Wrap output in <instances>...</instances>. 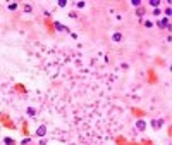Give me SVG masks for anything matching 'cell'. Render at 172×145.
I'll return each mask as SVG.
<instances>
[{
    "instance_id": "3",
    "label": "cell",
    "mask_w": 172,
    "mask_h": 145,
    "mask_svg": "<svg viewBox=\"0 0 172 145\" xmlns=\"http://www.w3.org/2000/svg\"><path fill=\"white\" fill-rule=\"evenodd\" d=\"M47 125H40L38 128H36V137H40V138H43L45 135H47Z\"/></svg>"
},
{
    "instance_id": "7",
    "label": "cell",
    "mask_w": 172,
    "mask_h": 145,
    "mask_svg": "<svg viewBox=\"0 0 172 145\" xmlns=\"http://www.w3.org/2000/svg\"><path fill=\"white\" fill-rule=\"evenodd\" d=\"M148 5H150V7H153V9H159V7H160V2H159V0H150V2H148Z\"/></svg>"
},
{
    "instance_id": "5",
    "label": "cell",
    "mask_w": 172,
    "mask_h": 145,
    "mask_svg": "<svg viewBox=\"0 0 172 145\" xmlns=\"http://www.w3.org/2000/svg\"><path fill=\"white\" fill-rule=\"evenodd\" d=\"M152 126H153L155 130H160V128L164 126V119H160V118H159V119H152Z\"/></svg>"
},
{
    "instance_id": "4",
    "label": "cell",
    "mask_w": 172,
    "mask_h": 145,
    "mask_svg": "<svg viewBox=\"0 0 172 145\" xmlns=\"http://www.w3.org/2000/svg\"><path fill=\"white\" fill-rule=\"evenodd\" d=\"M136 130L138 131H145L146 130V121L145 119H138L136 121Z\"/></svg>"
},
{
    "instance_id": "19",
    "label": "cell",
    "mask_w": 172,
    "mask_h": 145,
    "mask_svg": "<svg viewBox=\"0 0 172 145\" xmlns=\"http://www.w3.org/2000/svg\"><path fill=\"white\" fill-rule=\"evenodd\" d=\"M28 114H29V116H34V114H36V111H34L33 107H29V109H28Z\"/></svg>"
},
{
    "instance_id": "16",
    "label": "cell",
    "mask_w": 172,
    "mask_h": 145,
    "mask_svg": "<svg viewBox=\"0 0 172 145\" xmlns=\"http://www.w3.org/2000/svg\"><path fill=\"white\" fill-rule=\"evenodd\" d=\"M24 10H26V12H31V10H33V7H31L29 3H24Z\"/></svg>"
},
{
    "instance_id": "15",
    "label": "cell",
    "mask_w": 172,
    "mask_h": 145,
    "mask_svg": "<svg viewBox=\"0 0 172 145\" xmlns=\"http://www.w3.org/2000/svg\"><path fill=\"white\" fill-rule=\"evenodd\" d=\"M59 7H67V0H59Z\"/></svg>"
},
{
    "instance_id": "12",
    "label": "cell",
    "mask_w": 172,
    "mask_h": 145,
    "mask_svg": "<svg viewBox=\"0 0 172 145\" xmlns=\"http://www.w3.org/2000/svg\"><path fill=\"white\" fill-rule=\"evenodd\" d=\"M143 24H145L146 28H152V26H153V21H150V19H146V21H143Z\"/></svg>"
},
{
    "instance_id": "17",
    "label": "cell",
    "mask_w": 172,
    "mask_h": 145,
    "mask_svg": "<svg viewBox=\"0 0 172 145\" xmlns=\"http://www.w3.org/2000/svg\"><path fill=\"white\" fill-rule=\"evenodd\" d=\"M84 5H86V3H84V2H76V7H78V9H83V7H84Z\"/></svg>"
},
{
    "instance_id": "13",
    "label": "cell",
    "mask_w": 172,
    "mask_h": 145,
    "mask_svg": "<svg viewBox=\"0 0 172 145\" xmlns=\"http://www.w3.org/2000/svg\"><path fill=\"white\" fill-rule=\"evenodd\" d=\"M16 9H17V3H16V2L9 3V10H16Z\"/></svg>"
},
{
    "instance_id": "11",
    "label": "cell",
    "mask_w": 172,
    "mask_h": 145,
    "mask_svg": "<svg viewBox=\"0 0 172 145\" xmlns=\"http://www.w3.org/2000/svg\"><path fill=\"white\" fill-rule=\"evenodd\" d=\"M164 12H165V17L169 19V17H171V14H172V9H171V7H165V9H164Z\"/></svg>"
},
{
    "instance_id": "18",
    "label": "cell",
    "mask_w": 172,
    "mask_h": 145,
    "mask_svg": "<svg viewBox=\"0 0 172 145\" xmlns=\"http://www.w3.org/2000/svg\"><path fill=\"white\" fill-rule=\"evenodd\" d=\"M162 14V9H153V16H160Z\"/></svg>"
},
{
    "instance_id": "14",
    "label": "cell",
    "mask_w": 172,
    "mask_h": 145,
    "mask_svg": "<svg viewBox=\"0 0 172 145\" xmlns=\"http://www.w3.org/2000/svg\"><path fill=\"white\" fill-rule=\"evenodd\" d=\"M21 145H31V138H22Z\"/></svg>"
},
{
    "instance_id": "10",
    "label": "cell",
    "mask_w": 172,
    "mask_h": 145,
    "mask_svg": "<svg viewBox=\"0 0 172 145\" xmlns=\"http://www.w3.org/2000/svg\"><path fill=\"white\" fill-rule=\"evenodd\" d=\"M131 5L133 7H141L143 3H141V0H131Z\"/></svg>"
},
{
    "instance_id": "2",
    "label": "cell",
    "mask_w": 172,
    "mask_h": 145,
    "mask_svg": "<svg viewBox=\"0 0 172 145\" xmlns=\"http://www.w3.org/2000/svg\"><path fill=\"white\" fill-rule=\"evenodd\" d=\"M53 28H55L57 31H64V33H69V31H71V29H69L67 26H64L60 21H53Z\"/></svg>"
},
{
    "instance_id": "9",
    "label": "cell",
    "mask_w": 172,
    "mask_h": 145,
    "mask_svg": "<svg viewBox=\"0 0 172 145\" xmlns=\"http://www.w3.org/2000/svg\"><path fill=\"white\" fill-rule=\"evenodd\" d=\"M3 144H5V145H16V142H14V138L5 137V138H3Z\"/></svg>"
},
{
    "instance_id": "8",
    "label": "cell",
    "mask_w": 172,
    "mask_h": 145,
    "mask_svg": "<svg viewBox=\"0 0 172 145\" xmlns=\"http://www.w3.org/2000/svg\"><path fill=\"white\" fill-rule=\"evenodd\" d=\"M112 40H114V42H121V40H122V33H119V31L114 33V35H112Z\"/></svg>"
},
{
    "instance_id": "6",
    "label": "cell",
    "mask_w": 172,
    "mask_h": 145,
    "mask_svg": "<svg viewBox=\"0 0 172 145\" xmlns=\"http://www.w3.org/2000/svg\"><path fill=\"white\" fill-rule=\"evenodd\" d=\"M146 12H148V9H145V7H143V5H141V7H138V9H136V16H138V17H143V16H145V14H146Z\"/></svg>"
},
{
    "instance_id": "20",
    "label": "cell",
    "mask_w": 172,
    "mask_h": 145,
    "mask_svg": "<svg viewBox=\"0 0 172 145\" xmlns=\"http://www.w3.org/2000/svg\"><path fill=\"white\" fill-rule=\"evenodd\" d=\"M38 145H47V140H40V144Z\"/></svg>"
},
{
    "instance_id": "1",
    "label": "cell",
    "mask_w": 172,
    "mask_h": 145,
    "mask_svg": "<svg viewBox=\"0 0 172 145\" xmlns=\"http://www.w3.org/2000/svg\"><path fill=\"white\" fill-rule=\"evenodd\" d=\"M157 26H159L160 29H171V19H167V17L159 19V21H157Z\"/></svg>"
}]
</instances>
